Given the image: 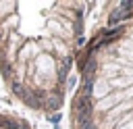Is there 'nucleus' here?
Masks as SVG:
<instances>
[{"label": "nucleus", "mask_w": 133, "mask_h": 129, "mask_svg": "<svg viewBox=\"0 0 133 129\" xmlns=\"http://www.w3.org/2000/svg\"><path fill=\"white\" fill-rule=\"evenodd\" d=\"M79 19L71 4L0 2V75L27 108L60 106Z\"/></svg>", "instance_id": "1"}, {"label": "nucleus", "mask_w": 133, "mask_h": 129, "mask_svg": "<svg viewBox=\"0 0 133 129\" xmlns=\"http://www.w3.org/2000/svg\"><path fill=\"white\" fill-rule=\"evenodd\" d=\"M0 129H31V127L23 119H19L17 114L0 112Z\"/></svg>", "instance_id": "2"}]
</instances>
